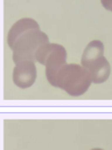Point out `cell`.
I'll return each instance as SVG.
<instances>
[{
    "instance_id": "cell-1",
    "label": "cell",
    "mask_w": 112,
    "mask_h": 150,
    "mask_svg": "<svg viewBox=\"0 0 112 150\" xmlns=\"http://www.w3.org/2000/svg\"><path fill=\"white\" fill-rule=\"evenodd\" d=\"M91 83L92 80L86 69L77 63H70L58 73L55 87L64 90L71 96H81L90 88Z\"/></svg>"
},
{
    "instance_id": "cell-2",
    "label": "cell",
    "mask_w": 112,
    "mask_h": 150,
    "mask_svg": "<svg viewBox=\"0 0 112 150\" xmlns=\"http://www.w3.org/2000/svg\"><path fill=\"white\" fill-rule=\"evenodd\" d=\"M67 53L65 48L60 44L46 43L36 52V61L45 65V75L51 86H56V78L59 71L66 63Z\"/></svg>"
},
{
    "instance_id": "cell-3",
    "label": "cell",
    "mask_w": 112,
    "mask_h": 150,
    "mask_svg": "<svg viewBox=\"0 0 112 150\" xmlns=\"http://www.w3.org/2000/svg\"><path fill=\"white\" fill-rule=\"evenodd\" d=\"M49 43L48 36L40 30H31L25 33L13 44L12 50V60L14 63L20 61L31 60L36 61L35 55L42 45Z\"/></svg>"
},
{
    "instance_id": "cell-4",
    "label": "cell",
    "mask_w": 112,
    "mask_h": 150,
    "mask_svg": "<svg viewBox=\"0 0 112 150\" xmlns=\"http://www.w3.org/2000/svg\"><path fill=\"white\" fill-rule=\"evenodd\" d=\"M37 79V69L34 61L25 60L16 63L12 73L13 83L22 89L29 88Z\"/></svg>"
},
{
    "instance_id": "cell-5",
    "label": "cell",
    "mask_w": 112,
    "mask_h": 150,
    "mask_svg": "<svg viewBox=\"0 0 112 150\" xmlns=\"http://www.w3.org/2000/svg\"><path fill=\"white\" fill-rule=\"evenodd\" d=\"M84 69H87L91 80L95 84H101L107 81L111 71L110 63L104 57V55L87 64Z\"/></svg>"
},
{
    "instance_id": "cell-6",
    "label": "cell",
    "mask_w": 112,
    "mask_h": 150,
    "mask_svg": "<svg viewBox=\"0 0 112 150\" xmlns=\"http://www.w3.org/2000/svg\"><path fill=\"white\" fill-rule=\"evenodd\" d=\"M31 30H40V27L35 20L30 18H24L18 20L12 25L7 34V44L11 49L13 44L20 37H22L25 33Z\"/></svg>"
},
{
    "instance_id": "cell-7",
    "label": "cell",
    "mask_w": 112,
    "mask_h": 150,
    "mask_svg": "<svg viewBox=\"0 0 112 150\" xmlns=\"http://www.w3.org/2000/svg\"><path fill=\"white\" fill-rule=\"evenodd\" d=\"M103 55H104V44L100 40H93L84 49L81 58V65L85 67L87 64Z\"/></svg>"
},
{
    "instance_id": "cell-8",
    "label": "cell",
    "mask_w": 112,
    "mask_h": 150,
    "mask_svg": "<svg viewBox=\"0 0 112 150\" xmlns=\"http://www.w3.org/2000/svg\"><path fill=\"white\" fill-rule=\"evenodd\" d=\"M101 3L104 8L112 11V0H101Z\"/></svg>"
},
{
    "instance_id": "cell-9",
    "label": "cell",
    "mask_w": 112,
    "mask_h": 150,
    "mask_svg": "<svg viewBox=\"0 0 112 150\" xmlns=\"http://www.w3.org/2000/svg\"><path fill=\"white\" fill-rule=\"evenodd\" d=\"M91 150H103V149H101V148H94V149H91Z\"/></svg>"
}]
</instances>
